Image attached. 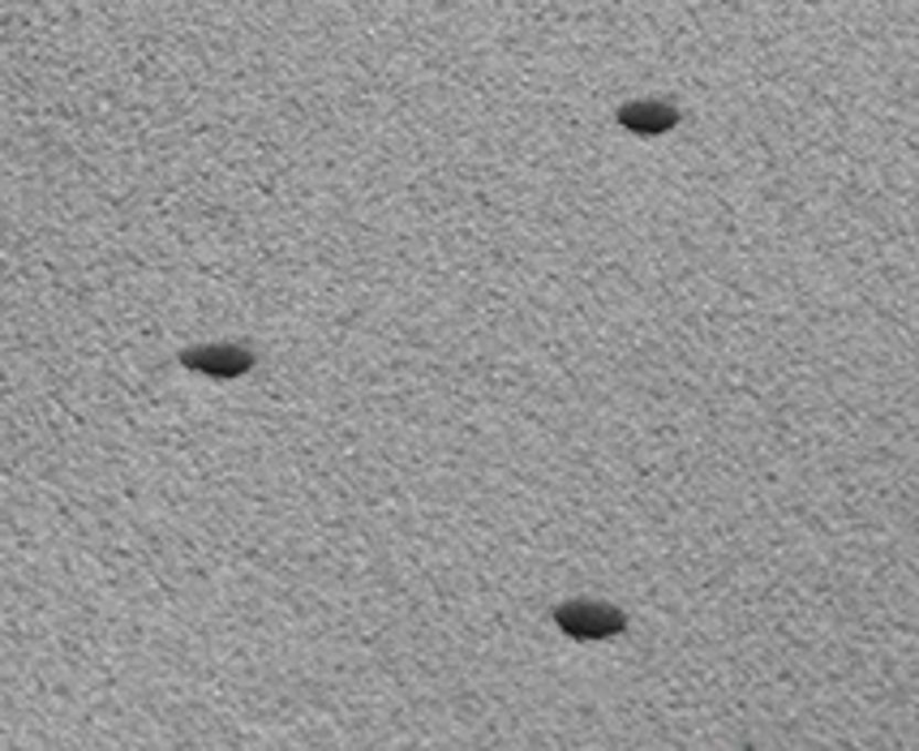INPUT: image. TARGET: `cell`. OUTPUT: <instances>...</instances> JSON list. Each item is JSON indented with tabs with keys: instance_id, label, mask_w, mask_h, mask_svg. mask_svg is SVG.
Returning <instances> with one entry per match:
<instances>
[{
	"instance_id": "cell-1",
	"label": "cell",
	"mask_w": 919,
	"mask_h": 751,
	"mask_svg": "<svg viewBox=\"0 0 919 751\" xmlns=\"http://www.w3.org/2000/svg\"><path fill=\"white\" fill-rule=\"evenodd\" d=\"M555 623L576 640H610L628 627L623 610L606 605V601H567L555 610Z\"/></svg>"
},
{
	"instance_id": "cell-2",
	"label": "cell",
	"mask_w": 919,
	"mask_h": 751,
	"mask_svg": "<svg viewBox=\"0 0 919 751\" xmlns=\"http://www.w3.org/2000/svg\"><path fill=\"white\" fill-rule=\"evenodd\" d=\"M181 361L206 378H241L254 365V353H245L237 344H206V348H190Z\"/></svg>"
},
{
	"instance_id": "cell-3",
	"label": "cell",
	"mask_w": 919,
	"mask_h": 751,
	"mask_svg": "<svg viewBox=\"0 0 919 751\" xmlns=\"http://www.w3.org/2000/svg\"><path fill=\"white\" fill-rule=\"evenodd\" d=\"M619 125L640 133V138H658V133H666V129L680 125V112L671 104H662V99H637V104H623L619 108Z\"/></svg>"
}]
</instances>
